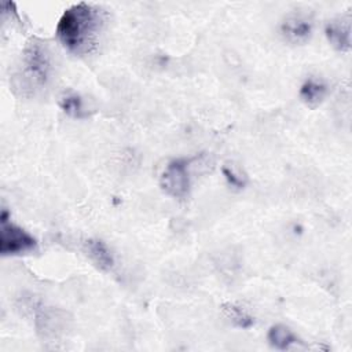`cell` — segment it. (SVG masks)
I'll return each mask as SVG.
<instances>
[{
  "label": "cell",
  "instance_id": "30bf717a",
  "mask_svg": "<svg viewBox=\"0 0 352 352\" xmlns=\"http://www.w3.org/2000/svg\"><path fill=\"white\" fill-rule=\"evenodd\" d=\"M223 312L230 322H232L234 326L239 329H250L254 324V319L252 315H249L243 308H241L236 304L226 302L223 304Z\"/></svg>",
  "mask_w": 352,
  "mask_h": 352
},
{
  "label": "cell",
  "instance_id": "ba28073f",
  "mask_svg": "<svg viewBox=\"0 0 352 352\" xmlns=\"http://www.w3.org/2000/svg\"><path fill=\"white\" fill-rule=\"evenodd\" d=\"M326 94L327 85L316 78H307L300 87V98L309 107L319 104L324 99Z\"/></svg>",
  "mask_w": 352,
  "mask_h": 352
},
{
  "label": "cell",
  "instance_id": "8fae6325",
  "mask_svg": "<svg viewBox=\"0 0 352 352\" xmlns=\"http://www.w3.org/2000/svg\"><path fill=\"white\" fill-rule=\"evenodd\" d=\"M60 109L69 116V117H73V118H85L88 114L87 111L84 110V103H82V99L80 95L77 94H67L65 95L60 102Z\"/></svg>",
  "mask_w": 352,
  "mask_h": 352
},
{
  "label": "cell",
  "instance_id": "277c9868",
  "mask_svg": "<svg viewBox=\"0 0 352 352\" xmlns=\"http://www.w3.org/2000/svg\"><path fill=\"white\" fill-rule=\"evenodd\" d=\"M191 160L177 158L170 161L160 176L162 191L173 198H184L190 190L188 164Z\"/></svg>",
  "mask_w": 352,
  "mask_h": 352
},
{
  "label": "cell",
  "instance_id": "5b68a950",
  "mask_svg": "<svg viewBox=\"0 0 352 352\" xmlns=\"http://www.w3.org/2000/svg\"><path fill=\"white\" fill-rule=\"evenodd\" d=\"M280 33L292 44H302L312 34V21L304 14H289L280 23Z\"/></svg>",
  "mask_w": 352,
  "mask_h": 352
},
{
  "label": "cell",
  "instance_id": "8992f818",
  "mask_svg": "<svg viewBox=\"0 0 352 352\" xmlns=\"http://www.w3.org/2000/svg\"><path fill=\"white\" fill-rule=\"evenodd\" d=\"M329 43L338 51L346 52L351 48V19L337 18L327 22L324 28Z\"/></svg>",
  "mask_w": 352,
  "mask_h": 352
},
{
  "label": "cell",
  "instance_id": "52a82bcc",
  "mask_svg": "<svg viewBox=\"0 0 352 352\" xmlns=\"http://www.w3.org/2000/svg\"><path fill=\"white\" fill-rule=\"evenodd\" d=\"M84 253L89 260L102 271L111 270L114 264V257L109 246L98 238H89L84 242Z\"/></svg>",
  "mask_w": 352,
  "mask_h": 352
},
{
  "label": "cell",
  "instance_id": "7a4b0ae2",
  "mask_svg": "<svg viewBox=\"0 0 352 352\" xmlns=\"http://www.w3.org/2000/svg\"><path fill=\"white\" fill-rule=\"evenodd\" d=\"M0 254L19 256L37 249V241L19 226L8 221V213L3 209L0 216Z\"/></svg>",
  "mask_w": 352,
  "mask_h": 352
},
{
  "label": "cell",
  "instance_id": "3957f363",
  "mask_svg": "<svg viewBox=\"0 0 352 352\" xmlns=\"http://www.w3.org/2000/svg\"><path fill=\"white\" fill-rule=\"evenodd\" d=\"M23 72L36 85H45L51 73L50 54L38 40L28 43L23 51Z\"/></svg>",
  "mask_w": 352,
  "mask_h": 352
},
{
  "label": "cell",
  "instance_id": "6da1fadb",
  "mask_svg": "<svg viewBox=\"0 0 352 352\" xmlns=\"http://www.w3.org/2000/svg\"><path fill=\"white\" fill-rule=\"evenodd\" d=\"M104 25V12L89 3H77L66 8L56 25V36L70 52H89Z\"/></svg>",
  "mask_w": 352,
  "mask_h": 352
},
{
  "label": "cell",
  "instance_id": "9c48e42d",
  "mask_svg": "<svg viewBox=\"0 0 352 352\" xmlns=\"http://www.w3.org/2000/svg\"><path fill=\"white\" fill-rule=\"evenodd\" d=\"M267 338H268L270 345L279 351L289 349L293 344H296L298 341L297 336L287 326L280 324V323L270 327Z\"/></svg>",
  "mask_w": 352,
  "mask_h": 352
},
{
  "label": "cell",
  "instance_id": "7c38bea8",
  "mask_svg": "<svg viewBox=\"0 0 352 352\" xmlns=\"http://www.w3.org/2000/svg\"><path fill=\"white\" fill-rule=\"evenodd\" d=\"M221 172H223V176L224 179L227 180V183L235 188H243L245 187V179L241 177L239 175H236L231 168L228 166H223L221 168Z\"/></svg>",
  "mask_w": 352,
  "mask_h": 352
}]
</instances>
